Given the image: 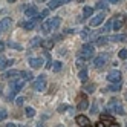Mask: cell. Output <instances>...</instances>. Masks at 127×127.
<instances>
[{"instance_id":"6da1fadb","label":"cell","mask_w":127,"mask_h":127,"mask_svg":"<svg viewBox=\"0 0 127 127\" xmlns=\"http://www.w3.org/2000/svg\"><path fill=\"white\" fill-rule=\"evenodd\" d=\"M60 23H61V19H60V17L49 19L48 22H44V23L41 25V32H43V34H49L51 31H55L58 26H60Z\"/></svg>"},{"instance_id":"7a4b0ae2","label":"cell","mask_w":127,"mask_h":127,"mask_svg":"<svg viewBox=\"0 0 127 127\" xmlns=\"http://www.w3.org/2000/svg\"><path fill=\"white\" fill-rule=\"evenodd\" d=\"M94 55H95V48H94V44H90V43H84L83 46H81L80 57H81V58H84V60H90Z\"/></svg>"},{"instance_id":"3957f363","label":"cell","mask_w":127,"mask_h":127,"mask_svg":"<svg viewBox=\"0 0 127 127\" xmlns=\"http://www.w3.org/2000/svg\"><path fill=\"white\" fill-rule=\"evenodd\" d=\"M106 110L110 113H118V115H124V109L121 106V103L118 99H110L109 104L106 106Z\"/></svg>"},{"instance_id":"277c9868","label":"cell","mask_w":127,"mask_h":127,"mask_svg":"<svg viewBox=\"0 0 127 127\" xmlns=\"http://www.w3.org/2000/svg\"><path fill=\"white\" fill-rule=\"evenodd\" d=\"M107 81H110L112 84L121 83V72H120V70H116V69L110 70V72L107 74Z\"/></svg>"},{"instance_id":"5b68a950","label":"cell","mask_w":127,"mask_h":127,"mask_svg":"<svg viewBox=\"0 0 127 127\" xmlns=\"http://www.w3.org/2000/svg\"><path fill=\"white\" fill-rule=\"evenodd\" d=\"M34 89L37 90V92H43V90L46 89V77L40 75L37 80H35L34 81Z\"/></svg>"},{"instance_id":"8992f818","label":"cell","mask_w":127,"mask_h":127,"mask_svg":"<svg viewBox=\"0 0 127 127\" xmlns=\"http://www.w3.org/2000/svg\"><path fill=\"white\" fill-rule=\"evenodd\" d=\"M107 60H109V54H99V55L95 57V60H94V66L99 69L107 63Z\"/></svg>"},{"instance_id":"52a82bcc","label":"cell","mask_w":127,"mask_h":127,"mask_svg":"<svg viewBox=\"0 0 127 127\" xmlns=\"http://www.w3.org/2000/svg\"><path fill=\"white\" fill-rule=\"evenodd\" d=\"M25 81H26V80H14V81H11V89H12V92H11L9 98H12V95H14L15 92H19V90L25 86Z\"/></svg>"},{"instance_id":"ba28073f","label":"cell","mask_w":127,"mask_h":127,"mask_svg":"<svg viewBox=\"0 0 127 127\" xmlns=\"http://www.w3.org/2000/svg\"><path fill=\"white\" fill-rule=\"evenodd\" d=\"M89 107V99L86 96V94H80L78 95V109L80 110H86Z\"/></svg>"},{"instance_id":"9c48e42d","label":"cell","mask_w":127,"mask_h":127,"mask_svg":"<svg viewBox=\"0 0 127 127\" xmlns=\"http://www.w3.org/2000/svg\"><path fill=\"white\" fill-rule=\"evenodd\" d=\"M126 23V17L123 15V14H120V15H118L116 17V19L112 22V28L115 29V31H118V29H121L123 28V25Z\"/></svg>"},{"instance_id":"30bf717a","label":"cell","mask_w":127,"mask_h":127,"mask_svg":"<svg viewBox=\"0 0 127 127\" xmlns=\"http://www.w3.org/2000/svg\"><path fill=\"white\" fill-rule=\"evenodd\" d=\"M75 121L80 127H90V120L86 116V115H78L75 118Z\"/></svg>"},{"instance_id":"8fae6325","label":"cell","mask_w":127,"mask_h":127,"mask_svg":"<svg viewBox=\"0 0 127 127\" xmlns=\"http://www.w3.org/2000/svg\"><path fill=\"white\" fill-rule=\"evenodd\" d=\"M11 25H12V20L9 19V17H5L3 20H0V32L8 31V29L11 28Z\"/></svg>"},{"instance_id":"7c38bea8","label":"cell","mask_w":127,"mask_h":127,"mask_svg":"<svg viewBox=\"0 0 127 127\" xmlns=\"http://www.w3.org/2000/svg\"><path fill=\"white\" fill-rule=\"evenodd\" d=\"M104 19H106V17H104V14H103V12H101V14H96L94 19L90 20V26H94V28H95V26H99V25L104 22Z\"/></svg>"},{"instance_id":"4fadbf2b","label":"cell","mask_w":127,"mask_h":127,"mask_svg":"<svg viewBox=\"0 0 127 127\" xmlns=\"http://www.w3.org/2000/svg\"><path fill=\"white\" fill-rule=\"evenodd\" d=\"M28 61H29V66H31V67H41V66H43V63H44L41 57H37V58L32 57V58H29Z\"/></svg>"},{"instance_id":"5bb4252c","label":"cell","mask_w":127,"mask_h":127,"mask_svg":"<svg viewBox=\"0 0 127 127\" xmlns=\"http://www.w3.org/2000/svg\"><path fill=\"white\" fill-rule=\"evenodd\" d=\"M25 15L28 17V19H34V17H37L38 14H37V8L35 6H28L25 9Z\"/></svg>"},{"instance_id":"9a60e30c","label":"cell","mask_w":127,"mask_h":127,"mask_svg":"<svg viewBox=\"0 0 127 127\" xmlns=\"http://www.w3.org/2000/svg\"><path fill=\"white\" fill-rule=\"evenodd\" d=\"M19 75H20L19 70H8V72H3V74H2V78H3V80H9V78L19 77Z\"/></svg>"},{"instance_id":"2e32d148","label":"cell","mask_w":127,"mask_h":127,"mask_svg":"<svg viewBox=\"0 0 127 127\" xmlns=\"http://www.w3.org/2000/svg\"><path fill=\"white\" fill-rule=\"evenodd\" d=\"M66 2H69V0H51L48 3V6H49V9H55V8H58L60 5L66 3Z\"/></svg>"},{"instance_id":"e0dca14e","label":"cell","mask_w":127,"mask_h":127,"mask_svg":"<svg viewBox=\"0 0 127 127\" xmlns=\"http://www.w3.org/2000/svg\"><path fill=\"white\" fill-rule=\"evenodd\" d=\"M127 37L124 34H116V35H112V37H109V41H113V43H118V41H124Z\"/></svg>"},{"instance_id":"ac0fdd59","label":"cell","mask_w":127,"mask_h":127,"mask_svg":"<svg viewBox=\"0 0 127 127\" xmlns=\"http://www.w3.org/2000/svg\"><path fill=\"white\" fill-rule=\"evenodd\" d=\"M94 14V6H84L83 9V19H89Z\"/></svg>"},{"instance_id":"d6986e66","label":"cell","mask_w":127,"mask_h":127,"mask_svg":"<svg viewBox=\"0 0 127 127\" xmlns=\"http://www.w3.org/2000/svg\"><path fill=\"white\" fill-rule=\"evenodd\" d=\"M107 41H109V37L103 35V37H98L95 40V44H96V46H104V44H107Z\"/></svg>"},{"instance_id":"ffe728a7","label":"cell","mask_w":127,"mask_h":127,"mask_svg":"<svg viewBox=\"0 0 127 127\" xmlns=\"http://www.w3.org/2000/svg\"><path fill=\"white\" fill-rule=\"evenodd\" d=\"M20 26H23L26 31H32L34 26H35V22L34 20H29V22H26V23H20Z\"/></svg>"},{"instance_id":"44dd1931","label":"cell","mask_w":127,"mask_h":127,"mask_svg":"<svg viewBox=\"0 0 127 127\" xmlns=\"http://www.w3.org/2000/svg\"><path fill=\"white\" fill-rule=\"evenodd\" d=\"M78 78H80L81 81H83V83L87 80V69H86V67H83V69H81V70L78 72Z\"/></svg>"},{"instance_id":"7402d4cb","label":"cell","mask_w":127,"mask_h":127,"mask_svg":"<svg viewBox=\"0 0 127 127\" xmlns=\"http://www.w3.org/2000/svg\"><path fill=\"white\" fill-rule=\"evenodd\" d=\"M41 46L44 48V49H52V46H54V40H44V41H41Z\"/></svg>"},{"instance_id":"603a6c76","label":"cell","mask_w":127,"mask_h":127,"mask_svg":"<svg viewBox=\"0 0 127 127\" xmlns=\"http://www.w3.org/2000/svg\"><path fill=\"white\" fill-rule=\"evenodd\" d=\"M40 43H41V38H40V37H34V38L31 40V43H29V46H31V48H37Z\"/></svg>"},{"instance_id":"cb8c5ba5","label":"cell","mask_w":127,"mask_h":127,"mask_svg":"<svg viewBox=\"0 0 127 127\" xmlns=\"http://www.w3.org/2000/svg\"><path fill=\"white\" fill-rule=\"evenodd\" d=\"M61 67H63L61 61H54V63H52V67H51V69H54V72H60V70H61Z\"/></svg>"},{"instance_id":"d4e9b609","label":"cell","mask_w":127,"mask_h":127,"mask_svg":"<svg viewBox=\"0 0 127 127\" xmlns=\"http://www.w3.org/2000/svg\"><path fill=\"white\" fill-rule=\"evenodd\" d=\"M20 75H22L25 80H32V78H34L32 72H29V70H23V72H20Z\"/></svg>"},{"instance_id":"484cf974","label":"cell","mask_w":127,"mask_h":127,"mask_svg":"<svg viewBox=\"0 0 127 127\" xmlns=\"http://www.w3.org/2000/svg\"><path fill=\"white\" fill-rule=\"evenodd\" d=\"M109 90H112V92H118V90H121V83L110 84V86H109Z\"/></svg>"},{"instance_id":"4316f807","label":"cell","mask_w":127,"mask_h":127,"mask_svg":"<svg viewBox=\"0 0 127 127\" xmlns=\"http://www.w3.org/2000/svg\"><path fill=\"white\" fill-rule=\"evenodd\" d=\"M6 44H8L9 48H12V49H17V51H22V49H23L20 44H17V43H14V41H8Z\"/></svg>"},{"instance_id":"83f0119b","label":"cell","mask_w":127,"mask_h":127,"mask_svg":"<svg viewBox=\"0 0 127 127\" xmlns=\"http://www.w3.org/2000/svg\"><path fill=\"white\" fill-rule=\"evenodd\" d=\"M90 34H92V31H89L87 28H84L83 31H81V37L86 40V38H89V37H90Z\"/></svg>"},{"instance_id":"f1b7e54d","label":"cell","mask_w":127,"mask_h":127,"mask_svg":"<svg viewBox=\"0 0 127 127\" xmlns=\"http://www.w3.org/2000/svg\"><path fill=\"white\" fill-rule=\"evenodd\" d=\"M75 64H77V67H81V69H83V67H84V58L78 57L77 61H75Z\"/></svg>"},{"instance_id":"f546056e","label":"cell","mask_w":127,"mask_h":127,"mask_svg":"<svg viewBox=\"0 0 127 127\" xmlns=\"http://www.w3.org/2000/svg\"><path fill=\"white\" fill-rule=\"evenodd\" d=\"M26 115H28L29 118H32V116H35V110L32 107H26Z\"/></svg>"},{"instance_id":"4dcf8cb0","label":"cell","mask_w":127,"mask_h":127,"mask_svg":"<svg viewBox=\"0 0 127 127\" xmlns=\"http://www.w3.org/2000/svg\"><path fill=\"white\" fill-rule=\"evenodd\" d=\"M118 57H120L121 60H126L127 58V49H121L120 54H118Z\"/></svg>"},{"instance_id":"1f68e13d","label":"cell","mask_w":127,"mask_h":127,"mask_svg":"<svg viewBox=\"0 0 127 127\" xmlns=\"http://www.w3.org/2000/svg\"><path fill=\"white\" fill-rule=\"evenodd\" d=\"M6 63H8V60H5L2 55H0V70H3L6 67Z\"/></svg>"},{"instance_id":"d6a6232c","label":"cell","mask_w":127,"mask_h":127,"mask_svg":"<svg viewBox=\"0 0 127 127\" xmlns=\"http://www.w3.org/2000/svg\"><path fill=\"white\" fill-rule=\"evenodd\" d=\"M84 90H86V92H90V94H92L94 90H95V84H86V86H84Z\"/></svg>"},{"instance_id":"836d02e7","label":"cell","mask_w":127,"mask_h":127,"mask_svg":"<svg viewBox=\"0 0 127 127\" xmlns=\"http://www.w3.org/2000/svg\"><path fill=\"white\" fill-rule=\"evenodd\" d=\"M8 112H6V109H0V121H3L5 118H6Z\"/></svg>"},{"instance_id":"e575fe53","label":"cell","mask_w":127,"mask_h":127,"mask_svg":"<svg viewBox=\"0 0 127 127\" xmlns=\"http://www.w3.org/2000/svg\"><path fill=\"white\" fill-rule=\"evenodd\" d=\"M23 101H25V98H23V96L15 98V104H17V106H22V104H23Z\"/></svg>"},{"instance_id":"d590c367","label":"cell","mask_w":127,"mask_h":127,"mask_svg":"<svg viewBox=\"0 0 127 127\" xmlns=\"http://www.w3.org/2000/svg\"><path fill=\"white\" fill-rule=\"evenodd\" d=\"M96 8H99V9H106L107 6H106L104 2H98V3H96Z\"/></svg>"},{"instance_id":"8d00e7d4","label":"cell","mask_w":127,"mask_h":127,"mask_svg":"<svg viewBox=\"0 0 127 127\" xmlns=\"http://www.w3.org/2000/svg\"><path fill=\"white\" fill-rule=\"evenodd\" d=\"M110 28H112V22H107V23H106V26H104V32H107Z\"/></svg>"},{"instance_id":"74e56055","label":"cell","mask_w":127,"mask_h":127,"mask_svg":"<svg viewBox=\"0 0 127 127\" xmlns=\"http://www.w3.org/2000/svg\"><path fill=\"white\" fill-rule=\"evenodd\" d=\"M96 127H106V123L104 121H98L96 123Z\"/></svg>"},{"instance_id":"f35d334b","label":"cell","mask_w":127,"mask_h":127,"mask_svg":"<svg viewBox=\"0 0 127 127\" xmlns=\"http://www.w3.org/2000/svg\"><path fill=\"white\" fill-rule=\"evenodd\" d=\"M96 112H98V106L94 104V106H92V113H96Z\"/></svg>"},{"instance_id":"ab89813d","label":"cell","mask_w":127,"mask_h":127,"mask_svg":"<svg viewBox=\"0 0 127 127\" xmlns=\"http://www.w3.org/2000/svg\"><path fill=\"white\" fill-rule=\"evenodd\" d=\"M11 64H14V60H8V63H6V67H8V66H11Z\"/></svg>"},{"instance_id":"60d3db41","label":"cell","mask_w":127,"mask_h":127,"mask_svg":"<svg viewBox=\"0 0 127 127\" xmlns=\"http://www.w3.org/2000/svg\"><path fill=\"white\" fill-rule=\"evenodd\" d=\"M5 49V41H2V43H0V52H2Z\"/></svg>"},{"instance_id":"b9f144b4","label":"cell","mask_w":127,"mask_h":127,"mask_svg":"<svg viewBox=\"0 0 127 127\" xmlns=\"http://www.w3.org/2000/svg\"><path fill=\"white\" fill-rule=\"evenodd\" d=\"M64 109H67V106H60V109H58V110H60V112H63Z\"/></svg>"},{"instance_id":"7bdbcfd3","label":"cell","mask_w":127,"mask_h":127,"mask_svg":"<svg viewBox=\"0 0 127 127\" xmlns=\"http://www.w3.org/2000/svg\"><path fill=\"white\" fill-rule=\"evenodd\" d=\"M6 127H15V124H12V123H8V124H6Z\"/></svg>"},{"instance_id":"ee69618b","label":"cell","mask_w":127,"mask_h":127,"mask_svg":"<svg viewBox=\"0 0 127 127\" xmlns=\"http://www.w3.org/2000/svg\"><path fill=\"white\" fill-rule=\"evenodd\" d=\"M109 127H120V126H118L116 123H112V124H110V126H109Z\"/></svg>"},{"instance_id":"f6af8a7d","label":"cell","mask_w":127,"mask_h":127,"mask_svg":"<svg viewBox=\"0 0 127 127\" xmlns=\"http://www.w3.org/2000/svg\"><path fill=\"white\" fill-rule=\"evenodd\" d=\"M107 2H110V3H116L118 0H107Z\"/></svg>"},{"instance_id":"bcb514c9","label":"cell","mask_w":127,"mask_h":127,"mask_svg":"<svg viewBox=\"0 0 127 127\" xmlns=\"http://www.w3.org/2000/svg\"><path fill=\"white\" fill-rule=\"evenodd\" d=\"M8 2H9V3H14V2H15V0H8Z\"/></svg>"},{"instance_id":"7dc6e473","label":"cell","mask_w":127,"mask_h":127,"mask_svg":"<svg viewBox=\"0 0 127 127\" xmlns=\"http://www.w3.org/2000/svg\"><path fill=\"white\" fill-rule=\"evenodd\" d=\"M35 127H43V126H41V124H37V126H35Z\"/></svg>"},{"instance_id":"c3c4849f","label":"cell","mask_w":127,"mask_h":127,"mask_svg":"<svg viewBox=\"0 0 127 127\" xmlns=\"http://www.w3.org/2000/svg\"><path fill=\"white\" fill-rule=\"evenodd\" d=\"M57 127H64V126H61V124H60V126H57Z\"/></svg>"},{"instance_id":"681fc988","label":"cell","mask_w":127,"mask_h":127,"mask_svg":"<svg viewBox=\"0 0 127 127\" xmlns=\"http://www.w3.org/2000/svg\"><path fill=\"white\" fill-rule=\"evenodd\" d=\"M78 2H83V0H78Z\"/></svg>"},{"instance_id":"f907efd6","label":"cell","mask_w":127,"mask_h":127,"mask_svg":"<svg viewBox=\"0 0 127 127\" xmlns=\"http://www.w3.org/2000/svg\"><path fill=\"white\" fill-rule=\"evenodd\" d=\"M40 2H43V0H40Z\"/></svg>"},{"instance_id":"816d5d0a","label":"cell","mask_w":127,"mask_h":127,"mask_svg":"<svg viewBox=\"0 0 127 127\" xmlns=\"http://www.w3.org/2000/svg\"><path fill=\"white\" fill-rule=\"evenodd\" d=\"M0 94H2V92H0Z\"/></svg>"}]
</instances>
